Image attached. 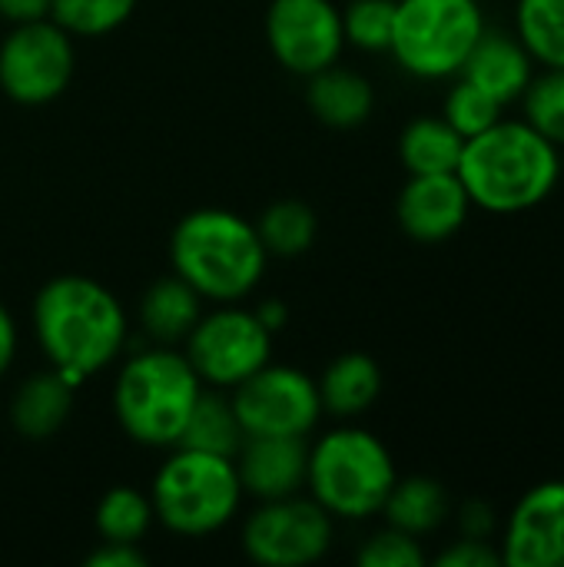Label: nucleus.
<instances>
[{
	"mask_svg": "<svg viewBox=\"0 0 564 567\" xmlns=\"http://www.w3.org/2000/svg\"><path fill=\"white\" fill-rule=\"evenodd\" d=\"M33 336L50 365L70 385H80L120 355L126 312L103 282L53 276L33 299Z\"/></svg>",
	"mask_w": 564,
	"mask_h": 567,
	"instance_id": "nucleus-1",
	"label": "nucleus"
},
{
	"mask_svg": "<svg viewBox=\"0 0 564 567\" xmlns=\"http://www.w3.org/2000/svg\"><path fill=\"white\" fill-rule=\"evenodd\" d=\"M203 392V379L186 352L146 349L133 355L113 385V412L120 429L150 449H176L186 419Z\"/></svg>",
	"mask_w": 564,
	"mask_h": 567,
	"instance_id": "nucleus-4",
	"label": "nucleus"
},
{
	"mask_svg": "<svg viewBox=\"0 0 564 567\" xmlns=\"http://www.w3.org/2000/svg\"><path fill=\"white\" fill-rule=\"evenodd\" d=\"M472 199L455 173L409 176L399 193L396 216L409 239L416 243H445L469 223Z\"/></svg>",
	"mask_w": 564,
	"mask_h": 567,
	"instance_id": "nucleus-14",
	"label": "nucleus"
},
{
	"mask_svg": "<svg viewBox=\"0 0 564 567\" xmlns=\"http://www.w3.org/2000/svg\"><path fill=\"white\" fill-rule=\"evenodd\" d=\"M153 502L130 485L110 488L96 505V535L100 542H140L153 525Z\"/></svg>",
	"mask_w": 564,
	"mask_h": 567,
	"instance_id": "nucleus-26",
	"label": "nucleus"
},
{
	"mask_svg": "<svg viewBox=\"0 0 564 567\" xmlns=\"http://www.w3.org/2000/svg\"><path fill=\"white\" fill-rule=\"evenodd\" d=\"M273 56L299 76L332 66L346 47L342 10L332 0H273L266 13Z\"/></svg>",
	"mask_w": 564,
	"mask_h": 567,
	"instance_id": "nucleus-12",
	"label": "nucleus"
},
{
	"mask_svg": "<svg viewBox=\"0 0 564 567\" xmlns=\"http://www.w3.org/2000/svg\"><path fill=\"white\" fill-rule=\"evenodd\" d=\"M382 515H386V525L412 538H425V535H435L452 518V498L439 478L409 475V478H396L382 505Z\"/></svg>",
	"mask_w": 564,
	"mask_h": 567,
	"instance_id": "nucleus-20",
	"label": "nucleus"
},
{
	"mask_svg": "<svg viewBox=\"0 0 564 567\" xmlns=\"http://www.w3.org/2000/svg\"><path fill=\"white\" fill-rule=\"evenodd\" d=\"M233 462L246 495L259 502L289 498L306 485L309 445L306 435H246Z\"/></svg>",
	"mask_w": 564,
	"mask_h": 567,
	"instance_id": "nucleus-15",
	"label": "nucleus"
},
{
	"mask_svg": "<svg viewBox=\"0 0 564 567\" xmlns=\"http://www.w3.org/2000/svg\"><path fill=\"white\" fill-rule=\"evenodd\" d=\"M316 385H319L322 412L336 419H356L376 405L382 392V369L366 352H346L336 362H329V369Z\"/></svg>",
	"mask_w": 564,
	"mask_h": 567,
	"instance_id": "nucleus-19",
	"label": "nucleus"
},
{
	"mask_svg": "<svg viewBox=\"0 0 564 567\" xmlns=\"http://www.w3.org/2000/svg\"><path fill=\"white\" fill-rule=\"evenodd\" d=\"M140 322L150 339H156L160 346H173L186 339L199 322V292L189 282H183L176 272L163 276L143 292Z\"/></svg>",
	"mask_w": 564,
	"mask_h": 567,
	"instance_id": "nucleus-21",
	"label": "nucleus"
},
{
	"mask_svg": "<svg viewBox=\"0 0 564 567\" xmlns=\"http://www.w3.org/2000/svg\"><path fill=\"white\" fill-rule=\"evenodd\" d=\"M502 113H505V106L495 96H489L482 86L469 83L465 76H455V83L449 86V93L442 100V120L465 140L495 126L502 120Z\"/></svg>",
	"mask_w": 564,
	"mask_h": 567,
	"instance_id": "nucleus-29",
	"label": "nucleus"
},
{
	"mask_svg": "<svg viewBox=\"0 0 564 567\" xmlns=\"http://www.w3.org/2000/svg\"><path fill=\"white\" fill-rule=\"evenodd\" d=\"M485 27L479 0H396L389 53L416 80H452Z\"/></svg>",
	"mask_w": 564,
	"mask_h": 567,
	"instance_id": "nucleus-7",
	"label": "nucleus"
},
{
	"mask_svg": "<svg viewBox=\"0 0 564 567\" xmlns=\"http://www.w3.org/2000/svg\"><path fill=\"white\" fill-rule=\"evenodd\" d=\"M515 37L535 66H564V0H515Z\"/></svg>",
	"mask_w": 564,
	"mask_h": 567,
	"instance_id": "nucleus-24",
	"label": "nucleus"
},
{
	"mask_svg": "<svg viewBox=\"0 0 564 567\" xmlns=\"http://www.w3.org/2000/svg\"><path fill=\"white\" fill-rule=\"evenodd\" d=\"M256 233H259L263 249L269 256L296 259V256H302V252L312 249V243L319 236V219H316V213L306 203H299V199H279V203H273L259 216Z\"/></svg>",
	"mask_w": 564,
	"mask_h": 567,
	"instance_id": "nucleus-25",
	"label": "nucleus"
},
{
	"mask_svg": "<svg viewBox=\"0 0 564 567\" xmlns=\"http://www.w3.org/2000/svg\"><path fill=\"white\" fill-rule=\"evenodd\" d=\"M465 136H459L442 113L439 116H416L406 123L399 136V159L409 169V176H429V173H455L462 159Z\"/></svg>",
	"mask_w": 564,
	"mask_h": 567,
	"instance_id": "nucleus-22",
	"label": "nucleus"
},
{
	"mask_svg": "<svg viewBox=\"0 0 564 567\" xmlns=\"http://www.w3.org/2000/svg\"><path fill=\"white\" fill-rule=\"evenodd\" d=\"M502 567H564V478L532 485L499 532Z\"/></svg>",
	"mask_w": 564,
	"mask_h": 567,
	"instance_id": "nucleus-13",
	"label": "nucleus"
},
{
	"mask_svg": "<svg viewBox=\"0 0 564 567\" xmlns=\"http://www.w3.org/2000/svg\"><path fill=\"white\" fill-rule=\"evenodd\" d=\"M229 402L246 435H309L322 415L316 379L273 362L239 382Z\"/></svg>",
	"mask_w": 564,
	"mask_h": 567,
	"instance_id": "nucleus-11",
	"label": "nucleus"
},
{
	"mask_svg": "<svg viewBox=\"0 0 564 567\" xmlns=\"http://www.w3.org/2000/svg\"><path fill=\"white\" fill-rule=\"evenodd\" d=\"M50 3L53 0H0V17L17 23H33V20H47L50 17Z\"/></svg>",
	"mask_w": 564,
	"mask_h": 567,
	"instance_id": "nucleus-35",
	"label": "nucleus"
},
{
	"mask_svg": "<svg viewBox=\"0 0 564 567\" xmlns=\"http://www.w3.org/2000/svg\"><path fill=\"white\" fill-rule=\"evenodd\" d=\"M243 439H246V432H243V425H239V419L233 412V402L203 389L176 445L180 449H193V452H209V455L236 458Z\"/></svg>",
	"mask_w": 564,
	"mask_h": 567,
	"instance_id": "nucleus-23",
	"label": "nucleus"
},
{
	"mask_svg": "<svg viewBox=\"0 0 564 567\" xmlns=\"http://www.w3.org/2000/svg\"><path fill=\"white\" fill-rule=\"evenodd\" d=\"M396 27V0H352L342 10L346 43L366 53H386Z\"/></svg>",
	"mask_w": 564,
	"mask_h": 567,
	"instance_id": "nucleus-30",
	"label": "nucleus"
},
{
	"mask_svg": "<svg viewBox=\"0 0 564 567\" xmlns=\"http://www.w3.org/2000/svg\"><path fill=\"white\" fill-rule=\"evenodd\" d=\"M273 355V332L256 319V312L223 302V309L199 316L186 336V359L203 379V385L236 389L253 372H259Z\"/></svg>",
	"mask_w": 564,
	"mask_h": 567,
	"instance_id": "nucleus-8",
	"label": "nucleus"
},
{
	"mask_svg": "<svg viewBox=\"0 0 564 567\" xmlns=\"http://www.w3.org/2000/svg\"><path fill=\"white\" fill-rule=\"evenodd\" d=\"M256 312V319L269 329V332H279L286 322H289V309H286V302L283 299H266L259 309H253Z\"/></svg>",
	"mask_w": 564,
	"mask_h": 567,
	"instance_id": "nucleus-37",
	"label": "nucleus"
},
{
	"mask_svg": "<svg viewBox=\"0 0 564 567\" xmlns=\"http://www.w3.org/2000/svg\"><path fill=\"white\" fill-rule=\"evenodd\" d=\"M399 472L392 452L366 429H336L309 449V495L332 515L366 522L382 512Z\"/></svg>",
	"mask_w": 564,
	"mask_h": 567,
	"instance_id": "nucleus-5",
	"label": "nucleus"
},
{
	"mask_svg": "<svg viewBox=\"0 0 564 567\" xmlns=\"http://www.w3.org/2000/svg\"><path fill=\"white\" fill-rule=\"evenodd\" d=\"M13 355H17V326H13V316L0 302V379L10 369Z\"/></svg>",
	"mask_w": 564,
	"mask_h": 567,
	"instance_id": "nucleus-36",
	"label": "nucleus"
},
{
	"mask_svg": "<svg viewBox=\"0 0 564 567\" xmlns=\"http://www.w3.org/2000/svg\"><path fill=\"white\" fill-rule=\"evenodd\" d=\"M73 76V37L47 20L17 23L0 43V90L23 106L57 100Z\"/></svg>",
	"mask_w": 564,
	"mask_h": 567,
	"instance_id": "nucleus-10",
	"label": "nucleus"
},
{
	"mask_svg": "<svg viewBox=\"0 0 564 567\" xmlns=\"http://www.w3.org/2000/svg\"><path fill=\"white\" fill-rule=\"evenodd\" d=\"M455 176L472 206L515 216L542 206L562 179V150L532 130L522 116L499 120L479 136H469Z\"/></svg>",
	"mask_w": 564,
	"mask_h": 567,
	"instance_id": "nucleus-2",
	"label": "nucleus"
},
{
	"mask_svg": "<svg viewBox=\"0 0 564 567\" xmlns=\"http://www.w3.org/2000/svg\"><path fill=\"white\" fill-rule=\"evenodd\" d=\"M332 548V515L309 495L263 502L243 525V551L263 567H306Z\"/></svg>",
	"mask_w": 564,
	"mask_h": 567,
	"instance_id": "nucleus-9",
	"label": "nucleus"
},
{
	"mask_svg": "<svg viewBox=\"0 0 564 567\" xmlns=\"http://www.w3.org/2000/svg\"><path fill=\"white\" fill-rule=\"evenodd\" d=\"M435 567H502V551L495 542L459 538L445 551H439Z\"/></svg>",
	"mask_w": 564,
	"mask_h": 567,
	"instance_id": "nucleus-33",
	"label": "nucleus"
},
{
	"mask_svg": "<svg viewBox=\"0 0 564 567\" xmlns=\"http://www.w3.org/2000/svg\"><path fill=\"white\" fill-rule=\"evenodd\" d=\"M459 76H465L469 83L482 86L502 106H512V103L522 100L525 86L532 83L535 60L522 47L515 30H492V27H485V33L472 47L469 60L462 63Z\"/></svg>",
	"mask_w": 564,
	"mask_h": 567,
	"instance_id": "nucleus-16",
	"label": "nucleus"
},
{
	"mask_svg": "<svg viewBox=\"0 0 564 567\" xmlns=\"http://www.w3.org/2000/svg\"><path fill=\"white\" fill-rule=\"evenodd\" d=\"M452 515H455L459 538L495 542V538H499V532H502V518H499L495 505H492V502H485V498H469V502H462Z\"/></svg>",
	"mask_w": 564,
	"mask_h": 567,
	"instance_id": "nucleus-32",
	"label": "nucleus"
},
{
	"mask_svg": "<svg viewBox=\"0 0 564 567\" xmlns=\"http://www.w3.org/2000/svg\"><path fill=\"white\" fill-rule=\"evenodd\" d=\"M86 567H146V555L133 542H100L96 551L86 555Z\"/></svg>",
	"mask_w": 564,
	"mask_h": 567,
	"instance_id": "nucleus-34",
	"label": "nucleus"
},
{
	"mask_svg": "<svg viewBox=\"0 0 564 567\" xmlns=\"http://www.w3.org/2000/svg\"><path fill=\"white\" fill-rule=\"evenodd\" d=\"M173 272L189 282L199 299L239 302L246 299L263 272L269 252L253 223L229 209H193L186 213L170 239Z\"/></svg>",
	"mask_w": 564,
	"mask_h": 567,
	"instance_id": "nucleus-3",
	"label": "nucleus"
},
{
	"mask_svg": "<svg viewBox=\"0 0 564 567\" xmlns=\"http://www.w3.org/2000/svg\"><path fill=\"white\" fill-rule=\"evenodd\" d=\"M153 515L183 538H203L226 528L243 502V482L233 458L180 449L153 478Z\"/></svg>",
	"mask_w": 564,
	"mask_h": 567,
	"instance_id": "nucleus-6",
	"label": "nucleus"
},
{
	"mask_svg": "<svg viewBox=\"0 0 564 567\" xmlns=\"http://www.w3.org/2000/svg\"><path fill=\"white\" fill-rule=\"evenodd\" d=\"M356 561L362 567H425L429 555L422 551V542L386 525L382 532L369 535L366 545L359 548Z\"/></svg>",
	"mask_w": 564,
	"mask_h": 567,
	"instance_id": "nucleus-31",
	"label": "nucleus"
},
{
	"mask_svg": "<svg viewBox=\"0 0 564 567\" xmlns=\"http://www.w3.org/2000/svg\"><path fill=\"white\" fill-rule=\"evenodd\" d=\"M306 103L319 123H326L332 130H356L372 116L376 90L362 73L332 63L309 76Z\"/></svg>",
	"mask_w": 564,
	"mask_h": 567,
	"instance_id": "nucleus-18",
	"label": "nucleus"
},
{
	"mask_svg": "<svg viewBox=\"0 0 564 567\" xmlns=\"http://www.w3.org/2000/svg\"><path fill=\"white\" fill-rule=\"evenodd\" d=\"M522 120L564 150V66H545L522 93Z\"/></svg>",
	"mask_w": 564,
	"mask_h": 567,
	"instance_id": "nucleus-27",
	"label": "nucleus"
},
{
	"mask_svg": "<svg viewBox=\"0 0 564 567\" xmlns=\"http://www.w3.org/2000/svg\"><path fill=\"white\" fill-rule=\"evenodd\" d=\"M136 0H53L50 20L70 37H103L130 20Z\"/></svg>",
	"mask_w": 564,
	"mask_h": 567,
	"instance_id": "nucleus-28",
	"label": "nucleus"
},
{
	"mask_svg": "<svg viewBox=\"0 0 564 567\" xmlns=\"http://www.w3.org/2000/svg\"><path fill=\"white\" fill-rule=\"evenodd\" d=\"M73 392L76 385H70L57 369L23 379L10 399L13 432L27 442H47L66 425L73 412Z\"/></svg>",
	"mask_w": 564,
	"mask_h": 567,
	"instance_id": "nucleus-17",
	"label": "nucleus"
}]
</instances>
